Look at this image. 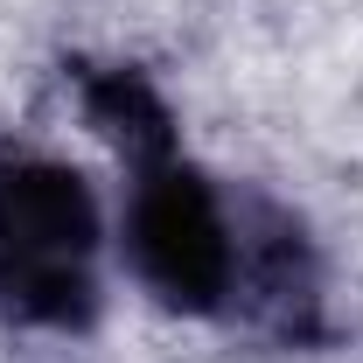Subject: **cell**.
<instances>
[{"label":"cell","instance_id":"7a4b0ae2","mask_svg":"<svg viewBox=\"0 0 363 363\" xmlns=\"http://www.w3.org/2000/svg\"><path fill=\"white\" fill-rule=\"evenodd\" d=\"M126 259L182 315H217L238 294V217L224 210V196L175 154V140L133 154Z\"/></svg>","mask_w":363,"mask_h":363},{"label":"cell","instance_id":"6da1fadb","mask_svg":"<svg viewBox=\"0 0 363 363\" xmlns=\"http://www.w3.org/2000/svg\"><path fill=\"white\" fill-rule=\"evenodd\" d=\"M0 315L84 328L98 315V203L77 168L0 154Z\"/></svg>","mask_w":363,"mask_h":363}]
</instances>
